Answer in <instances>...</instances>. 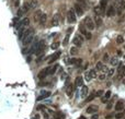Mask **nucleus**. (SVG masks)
<instances>
[{
    "label": "nucleus",
    "instance_id": "obj_41",
    "mask_svg": "<svg viewBox=\"0 0 125 119\" xmlns=\"http://www.w3.org/2000/svg\"><path fill=\"white\" fill-rule=\"evenodd\" d=\"M123 117H124V114L123 113H117L116 115H115V118L116 119H122Z\"/></svg>",
    "mask_w": 125,
    "mask_h": 119
},
{
    "label": "nucleus",
    "instance_id": "obj_45",
    "mask_svg": "<svg viewBox=\"0 0 125 119\" xmlns=\"http://www.w3.org/2000/svg\"><path fill=\"white\" fill-rule=\"evenodd\" d=\"M108 60H109V55L104 54V56H103V61H108Z\"/></svg>",
    "mask_w": 125,
    "mask_h": 119
},
{
    "label": "nucleus",
    "instance_id": "obj_13",
    "mask_svg": "<svg viewBox=\"0 0 125 119\" xmlns=\"http://www.w3.org/2000/svg\"><path fill=\"white\" fill-rule=\"evenodd\" d=\"M94 24H96V26H98V27H100V26L103 24V20L100 15L94 14Z\"/></svg>",
    "mask_w": 125,
    "mask_h": 119
},
{
    "label": "nucleus",
    "instance_id": "obj_49",
    "mask_svg": "<svg viewBox=\"0 0 125 119\" xmlns=\"http://www.w3.org/2000/svg\"><path fill=\"white\" fill-rule=\"evenodd\" d=\"M78 119H87V118H86L85 116H80V117H79V118H78Z\"/></svg>",
    "mask_w": 125,
    "mask_h": 119
},
{
    "label": "nucleus",
    "instance_id": "obj_36",
    "mask_svg": "<svg viewBox=\"0 0 125 119\" xmlns=\"http://www.w3.org/2000/svg\"><path fill=\"white\" fill-rule=\"evenodd\" d=\"M57 68H58V65H55L54 67H52V68H51V74H54L55 72H56Z\"/></svg>",
    "mask_w": 125,
    "mask_h": 119
},
{
    "label": "nucleus",
    "instance_id": "obj_2",
    "mask_svg": "<svg viewBox=\"0 0 125 119\" xmlns=\"http://www.w3.org/2000/svg\"><path fill=\"white\" fill-rule=\"evenodd\" d=\"M83 24H85V26L88 28L89 31H92V30H94V26H96V24H94V21L92 20L90 17L86 18L85 21H83Z\"/></svg>",
    "mask_w": 125,
    "mask_h": 119
},
{
    "label": "nucleus",
    "instance_id": "obj_37",
    "mask_svg": "<svg viewBox=\"0 0 125 119\" xmlns=\"http://www.w3.org/2000/svg\"><path fill=\"white\" fill-rule=\"evenodd\" d=\"M68 40H69V34H67L65 37V40H64V42H62V45L66 46L67 44H68Z\"/></svg>",
    "mask_w": 125,
    "mask_h": 119
},
{
    "label": "nucleus",
    "instance_id": "obj_34",
    "mask_svg": "<svg viewBox=\"0 0 125 119\" xmlns=\"http://www.w3.org/2000/svg\"><path fill=\"white\" fill-rule=\"evenodd\" d=\"M116 43L117 44H123V43H124V38H123L121 35H119V36L116 37Z\"/></svg>",
    "mask_w": 125,
    "mask_h": 119
},
{
    "label": "nucleus",
    "instance_id": "obj_27",
    "mask_svg": "<svg viewBox=\"0 0 125 119\" xmlns=\"http://www.w3.org/2000/svg\"><path fill=\"white\" fill-rule=\"evenodd\" d=\"M111 94H112V92L111 91H106L105 92V94H104V97L102 98V102H106L110 97H111Z\"/></svg>",
    "mask_w": 125,
    "mask_h": 119
},
{
    "label": "nucleus",
    "instance_id": "obj_42",
    "mask_svg": "<svg viewBox=\"0 0 125 119\" xmlns=\"http://www.w3.org/2000/svg\"><path fill=\"white\" fill-rule=\"evenodd\" d=\"M85 37L87 38V40H91V38H92V34H91L90 32H87L86 35H85Z\"/></svg>",
    "mask_w": 125,
    "mask_h": 119
},
{
    "label": "nucleus",
    "instance_id": "obj_22",
    "mask_svg": "<svg viewBox=\"0 0 125 119\" xmlns=\"http://www.w3.org/2000/svg\"><path fill=\"white\" fill-rule=\"evenodd\" d=\"M72 92H74V85L69 84L68 86H67V88H66V93H67L68 96H71V95H72Z\"/></svg>",
    "mask_w": 125,
    "mask_h": 119
},
{
    "label": "nucleus",
    "instance_id": "obj_5",
    "mask_svg": "<svg viewBox=\"0 0 125 119\" xmlns=\"http://www.w3.org/2000/svg\"><path fill=\"white\" fill-rule=\"evenodd\" d=\"M85 78H86V81H91L93 78H97V70L91 69V70L87 71L85 73Z\"/></svg>",
    "mask_w": 125,
    "mask_h": 119
},
{
    "label": "nucleus",
    "instance_id": "obj_39",
    "mask_svg": "<svg viewBox=\"0 0 125 119\" xmlns=\"http://www.w3.org/2000/svg\"><path fill=\"white\" fill-rule=\"evenodd\" d=\"M110 61H111V65H112V66H116L117 63H119V61H117L116 58H112Z\"/></svg>",
    "mask_w": 125,
    "mask_h": 119
},
{
    "label": "nucleus",
    "instance_id": "obj_48",
    "mask_svg": "<svg viewBox=\"0 0 125 119\" xmlns=\"http://www.w3.org/2000/svg\"><path fill=\"white\" fill-rule=\"evenodd\" d=\"M122 55H123V53H122V51H121V50H117V56H120V57H121Z\"/></svg>",
    "mask_w": 125,
    "mask_h": 119
},
{
    "label": "nucleus",
    "instance_id": "obj_24",
    "mask_svg": "<svg viewBox=\"0 0 125 119\" xmlns=\"http://www.w3.org/2000/svg\"><path fill=\"white\" fill-rule=\"evenodd\" d=\"M87 96H88V88L82 85V88H81V97L86 98Z\"/></svg>",
    "mask_w": 125,
    "mask_h": 119
},
{
    "label": "nucleus",
    "instance_id": "obj_10",
    "mask_svg": "<svg viewBox=\"0 0 125 119\" xmlns=\"http://www.w3.org/2000/svg\"><path fill=\"white\" fill-rule=\"evenodd\" d=\"M60 55H62V53H60V51H56V53H54V54H53L51 57H49L48 63H53V62H55V61H56V60L60 57Z\"/></svg>",
    "mask_w": 125,
    "mask_h": 119
},
{
    "label": "nucleus",
    "instance_id": "obj_35",
    "mask_svg": "<svg viewBox=\"0 0 125 119\" xmlns=\"http://www.w3.org/2000/svg\"><path fill=\"white\" fill-rule=\"evenodd\" d=\"M114 72H115V70H114L113 68H112V69H109L108 74H106V77H112V75L114 74Z\"/></svg>",
    "mask_w": 125,
    "mask_h": 119
},
{
    "label": "nucleus",
    "instance_id": "obj_31",
    "mask_svg": "<svg viewBox=\"0 0 125 119\" xmlns=\"http://www.w3.org/2000/svg\"><path fill=\"white\" fill-rule=\"evenodd\" d=\"M120 73H121V75L122 77H125V66H120Z\"/></svg>",
    "mask_w": 125,
    "mask_h": 119
},
{
    "label": "nucleus",
    "instance_id": "obj_29",
    "mask_svg": "<svg viewBox=\"0 0 125 119\" xmlns=\"http://www.w3.org/2000/svg\"><path fill=\"white\" fill-rule=\"evenodd\" d=\"M94 97H96V95H94V93L93 94H90L89 96H87L86 97V99H85V103H90V102H92L94 99Z\"/></svg>",
    "mask_w": 125,
    "mask_h": 119
},
{
    "label": "nucleus",
    "instance_id": "obj_32",
    "mask_svg": "<svg viewBox=\"0 0 125 119\" xmlns=\"http://www.w3.org/2000/svg\"><path fill=\"white\" fill-rule=\"evenodd\" d=\"M17 15L21 18V17H23V15H25V12L22 10V8H20L19 10H18V12H17Z\"/></svg>",
    "mask_w": 125,
    "mask_h": 119
},
{
    "label": "nucleus",
    "instance_id": "obj_4",
    "mask_svg": "<svg viewBox=\"0 0 125 119\" xmlns=\"http://www.w3.org/2000/svg\"><path fill=\"white\" fill-rule=\"evenodd\" d=\"M33 40H34V33L32 32V33H30L28 36L24 37V38L22 40V45L23 46H28V45H30V44H32Z\"/></svg>",
    "mask_w": 125,
    "mask_h": 119
},
{
    "label": "nucleus",
    "instance_id": "obj_14",
    "mask_svg": "<svg viewBox=\"0 0 125 119\" xmlns=\"http://www.w3.org/2000/svg\"><path fill=\"white\" fill-rule=\"evenodd\" d=\"M46 21H47V14L43 12L42 15H41V18H40V21H38V23L41 24V26H44L46 24Z\"/></svg>",
    "mask_w": 125,
    "mask_h": 119
},
{
    "label": "nucleus",
    "instance_id": "obj_33",
    "mask_svg": "<svg viewBox=\"0 0 125 119\" xmlns=\"http://www.w3.org/2000/svg\"><path fill=\"white\" fill-rule=\"evenodd\" d=\"M70 54L71 55H77V54H78V48H77L76 46H75V47H71V48H70Z\"/></svg>",
    "mask_w": 125,
    "mask_h": 119
},
{
    "label": "nucleus",
    "instance_id": "obj_25",
    "mask_svg": "<svg viewBox=\"0 0 125 119\" xmlns=\"http://www.w3.org/2000/svg\"><path fill=\"white\" fill-rule=\"evenodd\" d=\"M29 3H30V7H31V10L37 8V6H38V1L37 0H30Z\"/></svg>",
    "mask_w": 125,
    "mask_h": 119
},
{
    "label": "nucleus",
    "instance_id": "obj_30",
    "mask_svg": "<svg viewBox=\"0 0 125 119\" xmlns=\"http://www.w3.org/2000/svg\"><path fill=\"white\" fill-rule=\"evenodd\" d=\"M93 11H94V14L100 15V14H101V12H102V9H101V7H100V6H97V7H94Z\"/></svg>",
    "mask_w": 125,
    "mask_h": 119
},
{
    "label": "nucleus",
    "instance_id": "obj_3",
    "mask_svg": "<svg viewBox=\"0 0 125 119\" xmlns=\"http://www.w3.org/2000/svg\"><path fill=\"white\" fill-rule=\"evenodd\" d=\"M76 20H77V15H76V13H75L74 9L68 10V12H67V21H68V23L72 24V23L76 22Z\"/></svg>",
    "mask_w": 125,
    "mask_h": 119
},
{
    "label": "nucleus",
    "instance_id": "obj_12",
    "mask_svg": "<svg viewBox=\"0 0 125 119\" xmlns=\"http://www.w3.org/2000/svg\"><path fill=\"white\" fill-rule=\"evenodd\" d=\"M19 25H20L21 28H24L25 26L30 25V19L29 18H23L22 20L20 21V23H19Z\"/></svg>",
    "mask_w": 125,
    "mask_h": 119
},
{
    "label": "nucleus",
    "instance_id": "obj_47",
    "mask_svg": "<svg viewBox=\"0 0 125 119\" xmlns=\"http://www.w3.org/2000/svg\"><path fill=\"white\" fill-rule=\"evenodd\" d=\"M32 119H40V116H38V115H35V116L32 117Z\"/></svg>",
    "mask_w": 125,
    "mask_h": 119
},
{
    "label": "nucleus",
    "instance_id": "obj_1",
    "mask_svg": "<svg viewBox=\"0 0 125 119\" xmlns=\"http://www.w3.org/2000/svg\"><path fill=\"white\" fill-rule=\"evenodd\" d=\"M48 74H51V67H46V68L42 69V70L38 72L37 78H38V80H44L45 78H47Z\"/></svg>",
    "mask_w": 125,
    "mask_h": 119
},
{
    "label": "nucleus",
    "instance_id": "obj_16",
    "mask_svg": "<svg viewBox=\"0 0 125 119\" xmlns=\"http://www.w3.org/2000/svg\"><path fill=\"white\" fill-rule=\"evenodd\" d=\"M97 111H98V106H94V105L89 106L86 109V113H88V114H93V113H97Z\"/></svg>",
    "mask_w": 125,
    "mask_h": 119
},
{
    "label": "nucleus",
    "instance_id": "obj_46",
    "mask_svg": "<svg viewBox=\"0 0 125 119\" xmlns=\"http://www.w3.org/2000/svg\"><path fill=\"white\" fill-rule=\"evenodd\" d=\"M98 118H99V115H98V114H94V115L91 116V119H98Z\"/></svg>",
    "mask_w": 125,
    "mask_h": 119
},
{
    "label": "nucleus",
    "instance_id": "obj_26",
    "mask_svg": "<svg viewBox=\"0 0 125 119\" xmlns=\"http://www.w3.org/2000/svg\"><path fill=\"white\" fill-rule=\"evenodd\" d=\"M42 13H43V12L41 11V10H37V11H35V13H34V20H35V22H38V21H40V18H41V15H42Z\"/></svg>",
    "mask_w": 125,
    "mask_h": 119
},
{
    "label": "nucleus",
    "instance_id": "obj_11",
    "mask_svg": "<svg viewBox=\"0 0 125 119\" xmlns=\"http://www.w3.org/2000/svg\"><path fill=\"white\" fill-rule=\"evenodd\" d=\"M105 13H106V15H108L109 18L114 17V15H115V8H114L113 6H110L109 8H106V11H105Z\"/></svg>",
    "mask_w": 125,
    "mask_h": 119
},
{
    "label": "nucleus",
    "instance_id": "obj_23",
    "mask_svg": "<svg viewBox=\"0 0 125 119\" xmlns=\"http://www.w3.org/2000/svg\"><path fill=\"white\" fill-rule=\"evenodd\" d=\"M124 108V104H123V102H117L116 104H115V110H117V111H121Z\"/></svg>",
    "mask_w": 125,
    "mask_h": 119
},
{
    "label": "nucleus",
    "instance_id": "obj_9",
    "mask_svg": "<svg viewBox=\"0 0 125 119\" xmlns=\"http://www.w3.org/2000/svg\"><path fill=\"white\" fill-rule=\"evenodd\" d=\"M51 96V92L49 91H44V90H43V91H41V93H40V96L37 97V102H38V101H42V99H45V98H47V97H49Z\"/></svg>",
    "mask_w": 125,
    "mask_h": 119
},
{
    "label": "nucleus",
    "instance_id": "obj_20",
    "mask_svg": "<svg viewBox=\"0 0 125 119\" xmlns=\"http://www.w3.org/2000/svg\"><path fill=\"white\" fill-rule=\"evenodd\" d=\"M106 6H108V0H100V7L102 9V12L106 10Z\"/></svg>",
    "mask_w": 125,
    "mask_h": 119
},
{
    "label": "nucleus",
    "instance_id": "obj_21",
    "mask_svg": "<svg viewBox=\"0 0 125 119\" xmlns=\"http://www.w3.org/2000/svg\"><path fill=\"white\" fill-rule=\"evenodd\" d=\"M77 3H79L80 6L82 7L83 10H87V9H88V3H87L86 0H77Z\"/></svg>",
    "mask_w": 125,
    "mask_h": 119
},
{
    "label": "nucleus",
    "instance_id": "obj_15",
    "mask_svg": "<svg viewBox=\"0 0 125 119\" xmlns=\"http://www.w3.org/2000/svg\"><path fill=\"white\" fill-rule=\"evenodd\" d=\"M58 25H59V15L55 14L53 17V20H52V26H58Z\"/></svg>",
    "mask_w": 125,
    "mask_h": 119
},
{
    "label": "nucleus",
    "instance_id": "obj_38",
    "mask_svg": "<svg viewBox=\"0 0 125 119\" xmlns=\"http://www.w3.org/2000/svg\"><path fill=\"white\" fill-rule=\"evenodd\" d=\"M43 59H44V55H40V56H38V57H37V60H36V62L37 63H41V62H42V61H43Z\"/></svg>",
    "mask_w": 125,
    "mask_h": 119
},
{
    "label": "nucleus",
    "instance_id": "obj_18",
    "mask_svg": "<svg viewBox=\"0 0 125 119\" xmlns=\"http://www.w3.org/2000/svg\"><path fill=\"white\" fill-rule=\"evenodd\" d=\"M83 84V78L82 77H77L75 80V86H82Z\"/></svg>",
    "mask_w": 125,
    "mask_h": 119
},
{
    "label": "nucleus",
    "instance_id": "obj_40",
    "mask_svg": "<svg viewBox=\"0 0 125 119\" xmlns=\"http://www.w3.org/2000/svg\"><path fill=\"white\" fill-rule=\"evenodd\" d=\"M58 46H59V43H57V42L53 43V44H52V49H57Z\"/></svg>",
    "mask_w": 125,
    "mask_h": 119
},
{
    "label": "nucleus",
    "instance_id": "obj_8",
    "mask_svg": "<svg viewBox=\"0 0 125 119\" xmlns=\"http://www.w3.org/2000/svg\"><path fill=\"white\" fill-rule=\"evenodd\" d=\"M74 11H75V13H76L77 17H81V15L83 14V12H85V10H83L82 7L80 6L79 3L76 2V4L74 6Z\"/></svg>",
    "mask_w": 125,
    "mask_h": 119
},
{
    "label": "nucleus",
    "instance_id": "obj_50",
    "mask_svg": "<svg viewBox=\"0 0 125 119\" xmlns=\"http://www.w3.org/2000/svg\"><path fill=\"white\" fill-rule=\"evenodd\" d=\"M31 59H32V58H31V56H30V57H28V61H29V62L31 61Z\"/></svg>",
    "mask_w": 125,
    "mask_h": 119
},
{
    "label": "nucleus",
    "instance_id": "obj_7",
    "mask_svg": "<svg viewBox=\"0 0 125 119\" xmlns=\"http://www.w3.org/2000/svg\"><path fill=\"white\" fill-rule=\"evenodd\" d=\"M83 42H85V40H83V37L81 36V34H77L76 36L74 37V45L76 46V47H80V46L82 45Z\"/></svg>",
    "mask_w": 125,
    "mask_h": 119
},
{
    "label": "nucleus",
    "instance_id": "obj_28",
    "mask_svg": "<svg viewBox=\"0 0 125 119\" xmlns=\"http://www.w3.org/2000/svg\"><path fill=\"white\" fill-rule=\"evenodd\" d=\"M79 31H80V33H81L82 35H86V33L88 32V31H87V27L83 25L82 23H81V24H80V26H79Z\"/></svg>",
    "mask_w": 125,
    "mask_h": 119
},
{
    "label": "nucleus",
    "instance_id": "obj_6",
    "mask_svg": "<svg viewBox=\"0 0 125 119\" xmlns=\"http://www.w3.org/2000/svg\"><path fill=\"white\" fill-rule=\"evenodd\" d=\"M45 47H46L45 42H44V40H40V42H38V45H37V47H36V50H35V54H36L37 56L42 55L43 51L45 50Z\"/></svg>",
    "mask_w": 125,
    "mask_h": 119
},
{
    "label": "nucleus",
    "instance_id": "obj_43",
    "mask_svg": "<svg viewBox=\"0 0 125 119\" xmlns=\"http://www.w3.org/2000/svg\"><path fill=\"white\" fill-rule=\"evenodd\" d=\"M103 95V91L102 90H99V91H97V93H96V96L100 97V96H102Z\"/></svg>",
    "mask_w": 125,
    "mask_h": 119
},
{
    "label": "nucleus",
    "instance_id": "obj_19",
    "mask_svg": "<svg viewBox=\"0 0 125 119\" xmlns=\"http://www.w3.org/2000/svg\"><path fill=\"white\" fill-rule=\"evenodd\" d=\"M69 63H72V65H76V66H80L82 63V59H80V58H72V59L69 60Z\"/></svg>",
    "mask_w": 125,
    "mask_h": 119
},
{
    "label": "nucleus",
    "instance_id": "obj_17",
    "mask_svg": "<svg viewBox=\"0 0 125 119\" xmlns=\"http://www.w3.org/2000/svg\"><path fill=\"white\" fill-rule=\"evenodd\" d=\"M106 67H105L104 65H103V62H101V61H99V62H97V65H96V70H99V71H103V70H106Z\"/></svg>",
    "mask_w": 125,
    "mask_h": 119
},
{
    "label": "nucleus",
    "instance_id": "obj_44",
    "mask_svg": "<svg viewBox=\"0 0 125 119\" xmlns=\"http://www.w3.org/2000/svg\"><path fill=\"white\" fill-rule=\"evenodd\" d=\"M105 78H106V74H104V73H103V74H100V75H99V79H100V80H104Z\"/></svg>",
    "mask_w": 125,
    "mask_h": 119
}]
</instances>
